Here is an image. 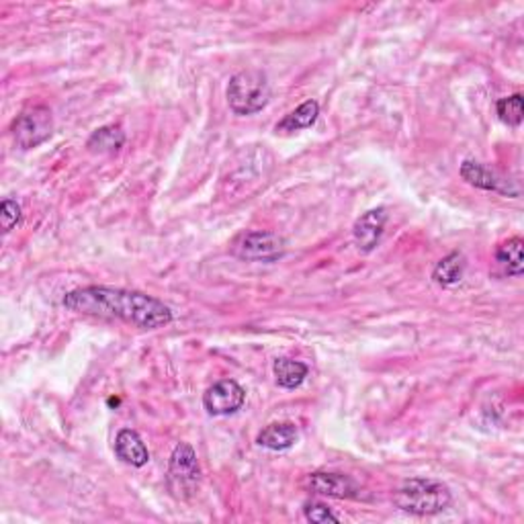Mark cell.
Here are the masks:
<instances>
[{
  "instance_id": "1",
  "label": "cell",
  "mask_w": 524,
  "mask_h": 524,
  "mask_svg": "<svg viewBox=\"0 0 524 524\" xmlns=\"http://www.w3.org/2000/svg\"><path fill=\"white\" fill-rule=\"evenodd\" d=\"M64 308L89 318L120 320L140 330H158L173 322V311L164 301L120 287L90 285L74 289L66 293Z\"/></svg>"
},
{
  "instance_id": "4",
  "label": "cell",
  "mask_w": 524,
  "mask_h": 524,
  "mask_svg": "<svg viewBox=\"0 0 524 524\" xmlns=\"http://www.w3.org/2000/svg\"><path fill=\"white\" fill-rule=\"evenodd\" d=\"M168 489L179 500H187L197 492L201 481V467L197 461V453L191 445L181 443L174 446L168 463Z\"/></svg>"
},
{
  "instance_id": "3",
  "label": "cell",
  "mask_w": 524,
  "mask_h": 524,
  "mask_svg": "<svg viewBox=\"0 0 524 524\" xmlns=\"http://www.w3.org/2000/svg\"><path fill=\"white\" fill-rule=\"evenodd\" d=\"M227 105L232 111L240 117L257 115L268 105L270 100V84L268 76L262 70H242L232 76L227 84Z\"/></svg>"
},
{
  "instance_id": "7",
  "label": "cell",
  "mask_w": 524,
  "mask_h": 524,
  "mask_svg": "<svg viewBox=\"0 0 524 524\" xmlns=\"http://www.w3.org/2000/svg\"><path fill=\"white\" fill-rule=\"evenodd\" d=\"M244 402H246V392L234 379L214 383L203 395V405H205L209 416H227V414L238 412Z\"/></svg>"
},
{
  "instance_id": "9",
  "label": "cell",
  "mask_w": 524,
  "mask_h": 524,
  "mask_svg": "<svg viewBox=\"0 0 524 524\" xmlns=\"http://www.w3.org/2000/svg\"><path fill=\"white\" fill-rule=\"evenodd\" d=\"M387 224V209L377 207L362 214L352 225V240L361 252H373L379 246Z\"/></svg>"
},
{
  "instance_id": "8",
  "label": "cell",
  "mask_w": 524,
  "mask_h": 524,
  "mask_svg": "<svg viewBox=\"0 0 524 524\" xmlns=\"http://www.w3.org/2000/svg\"><path fill=\"white\" fill-rule=\"evenodd\" d=\"M461 179L465 183H469L471 187L484 189V191H494L500 193V195H519V189L510 187V181H506L504 176L498 174L494 168H489L476 160H465L461 164Z\"/></svg>"
},
{
  "instance_id": "16",
  "label": "cell",
  "mask_w": 524,
  "mask_h": 524,
  "mask_svg": "<svg viewBox=\"0 0 524 524\" xmlns=\"http://www.w3.org/2000/svg\"><path fill=\"white\" fill-rule=\"evenodd\" d=\"M465 270H467V258L461 252H451L449 257L436 262L433 270V278L443 287H453L463 281Z\"/></svg>"
},
{
  "instance_id": "20",
  "label": "cell",
  "mask_w": 524,
  "mask_h": 524,
  "mask_svg": "<svg viewBox=\"0 0 524 524\" xmlns=\"http://www.w3.org/2000/svg\"><path fill=\"white\" fill-rule=\"evenodd\" d=\"M21 219V207L16 205L13 199H5L0 203V222H3V232L8 234L13 227L19 224Z\"/></svg>"
},
{
  "instance_id": "13",
  "label": "cell",
  "mask_w": 524,
  "mask_h": 524,
  "mask_svg": "<svg viewBox=\"0 0 524 524\" xmlns=\"http://www.w3.org/2000/svg\"><path fill=\"white\" fill-rule=\"evenodd\" d=\"M318 115H320L318 100L309 99V100H306V103H301L298 109H295V111L287 113L283 120L275 125V131L277 133H295V131L308 130L318 121Z\"/></svg>"
},
{
  "instance_id": "6",
  "label": "cell",
  "mask_w": 524,
  "mask_h": 524,
  "mask_svg": "<svg viewBox=\"0 0 524 524\" xmlns=\"http://www.w3.org/2000/svg\"><path fill=\"white\" fill-rule=\"evenodd\" d=\"M13 138L21 150H33L47 141L54 133V117L47 107L37 105L23 111L13 121Z\"/></svg>"
},
{
  "instance_id": "18",
  "label": "cell",
  "mask_w": 524,
  "mask_h": 524,
  "mask_svg": "<svg viewBox=\"0 0 524 524\" xmlns=\"http://www.w3.org/2000/svg\"><path fill=\"white\" fill-rule=\"evenodd\" d=\"M496 113H498V117H500L502 123L510 125V128H519V125L522 123V117H524V105H522L520 92L498 100Z\"/></svg>"
},
{
  "instance_id": "14",
  "label": "cell",
  "mask_w": 524,
  "mask_h": 524,
  "mask_svg": "<svg viewBox=\"0 0 524 524\" xmlns=\"http://www.w3.org/2000/svg\"><path fill=\"white\" fill-rule=\"evenodd\" d=\"M524 242L519 236L506 240L500 244L496 250V262L506 275L510 277H520L524 273Z\"/></svg>"
},
{
  "instance_id": "19",
  "label": "cell",
  "mask_w": 524,
  "mask_h": 524,
  "mask_svg": "<svg viewBox=\"0 0 524 524\" xmlns=\"http://www.w3.org/2000/svg\"><path fill=\"white\" fill-rule=\"evenodd\" d=\"M303 514H306V519L309 522H316V524H326V522H341V519L336 517V514L328 508L326 504L322 502H306L303 504Z\"/></svg>"
},
{
  "instance_id": "10",
  "label": "cell",
  "mask_w": 524,
  "mask_h": 524,
  "mask_svg": "<svg viewBox=\"0 0 524 524\" xmlns=\"http://www.w3.org/2000/svg\"><path fill=\"white\" fill-rule=\"evenodd\" d=\"M308 486L311 492L328 498H338V500H349V498L359 496L357 481L349 476H344V473H328V471L311 473Z\"/></svg>"
},
{
  "instance_id": "12",
  "label": "cell",
  "mask_w": 524,
  "mask_h": 524,
  "mask_svg": "<svg viewBox=\"0 0 524 524\" xmlns=\"http://www.w3.org/2000/svg\"><path fill=\"white\" fill-rule=\"evenodd\" d=\"M299 441V430L293 422H273L257 436V443L268 451H287Z\"/></svg>"
},
{
  "instance_id": "15",
  "label": "cell",
  "mask_w": 524,
  "mask_h": 524,
  "mask_svg": "<svg viewBox=\"0 0 524 524\" xmlns=\"http://www.w3.org/2000/svg\"><path fill=\"white\" fill-rule=\"evenodd\" d=\"M125 143V131L120 125H105L90 135L87 148L92 154H115Z\"/></svg>"
},
{
  "instance_id": "2",
  "label": "cell",
  "mask_w": 524,
  "mask_h": 524,
  "mask_svg": "<svg viewBox=\"0 0 524 524\" xmlns=\"http://www.w3.org/2000/svg\"><path fill=\"white\" fill-rule=\"evenodd\" d=\"M451 502V489L433 479L414 477L403 481L393 492V504L397 508L414 517H435L449 508Z\"/></svg>"
},
{
  "instance_id": "5",
  "label": "cell",
  "mask_w": 524,
  "mask_h": 524,
  "mask_svg": "<svg viewBox=\"0 0 524 524\" xmlns=\"http://www.w3.org/2000/svg\"><path fill=\"white\" fill-rule=\"evenodd\" d=\"M232 255L248 262H277L287 255V240L275 232H244L232 242Z\"/></svg>"
},
{
  "instance_id": "11",
  "label": "cell",
  "mask_w": 524,
  "mask_h": 524,
  "mask_svg": "<svg viewBox=\"0 0 524 524\" xmlns=\"http://www.w3.org/2000/svg\"><path fill=\"white\" fill-rule=\"evenodd\" d=\"M115 455L131 467H143L150 461V451L141 436L131 428H123L115 438Z\"/></svg>"
},
{
  "instance_id": "17",
  "label": "cell",
  "mask_w": 524,
  "mask_h": 524,
  "mask_svg": "<svg viewBox=\"0 0 524 524\" xmlns=\"http://www.w3.org/2000/svg\"><path fill=\"white\" fill-rule=\"evenodd\" d=\"M273 373L278 387H285V390H298V387L306 382L309 369L306 362L301 361L277 359L273 365Z\"/></svg>"
}]
</instances>
